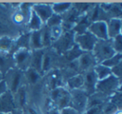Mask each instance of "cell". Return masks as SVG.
I'll return each instance as SVG.
<instances>
[{
  "instance_id": "6da1fadb",
  "label": "cell",
  "mask_w": 122,
  "mask_h": 114,
  "mask_svg": "<svg viewBox=\"0 0 122 114\" xmlns=\"http://www.w3.org/2000/svg\"><path fill=\"white\" fill-rule=\"evenodd\" d=\"M92 54L97 64H100L105 60L110 59L116 53L115 52L112 47L111 39H107V40L98 39L92 50Z\"/></svg>"
},
{
  "instance_id": "7a4b0ae2",
  "label": "cell",
  "mask_w": 122,
  "mask_h": 114,
  "mask_svg": "<svg viewBox=\"0 0 122 114\" xmlns=\"http://www.w3.org/2000/svg\"><path fill=\"white\" fill-rule=\"evenodd\" d=\"M118 91H120V80L113 75L104 80L98 81L95 87V92L103 94L105 97L108 95H113Z\"/></svg>"
},
{
  "instance_id": "3957f363",
  "label": "cell",
  "mask_w": 122,
  "mask_h": 114,
  "mask_svg": "<svg viewBox=\"0 0 122 114\" xmlns=\"http://www.w3.org/2000/svg\"><path fill=\"white\" fill-rule=\"evenodd\" d=\"M51 100L56 105V109L61 110L70 105V92L64 87H56L53 89L50 94Z\"/></svg>"
},
{
  "instance_id": "277c9868",
  "label": "cell",
  "mask_w": 122,
  "mask_h": 114,
  "mask_svg": "<svg viewBox=\"0 0 122 114\" xmlns=\"http://www.w3.org/2000/svg\"><path fill=\"white\" fill-rule=\"evenodd\" d=\"M70 107L76 110L79 113H84L86 110L89 96L83 89L70 91Z\"/></svg>"
},
{
  "instance_id": "5b68a950",
  "label": "cell",
  "mask_w": 122,
  "mask_h": 114,
  "mask_svg": "<svg viewBox=\"0 0 122 114\" xmlns=\"http://www.w3.org/2000/svg\"><path fill=\"white\" fill-rule=\"evenodd\" d=\"M98 39L90 32L86 30L80 34H75L74 37L75 44L83 52H92Z\"/></svg>"
},
{
  "instance_id": "8992f818",
  "label": "cell",
  "mask_w": 122,
  "mask_h": 114,
  "mask_svg": "<svg viewBox=\"0 0 122 114\" xmlns=\"http://www.w3.org/2000/svg\"><path fill=\"white\" fill-rule=\"evenodd\" d=\"M5 74L7 78L4 80V81L7 85L8 91H9L12 94L15 93L18 91V89L23 86L21 84L23 82L24 73L19 69L12 68L8 71Z\"/></svg>"
},
{
  "instance_id": "52a82bcc",
  "label": "cell",
  "mask_w": 122,
  "mask_h": 114,
  "mask_svg": "<svg viewBox=\"0 0 122 114\" xmlns=\"http://www.w3.org/2000/svg\"><path fill=\"white\" fill-rule=\"evenodd\" d=\"M32 51L28 49H17L14 55V62L16 68L21 71H25L30 68Z\"/></svg>"
},
{
  "instance_id": "ba28073f",
  "label": "cell",
  "mask_w": 122,
  "mask_h": 114,
  "mask_svg": "<svg viewBox=\"0 0 122 114\" xmlns=\"http://www.w3.org/2000/svg\"><path fill=\"white\" fill-rule=\"evenodd\" d=\"M87 30L90 32L97 39L100 40H107L108 37V30H107V22L103 21H95L90 23Z\"/></svg>"
},
{
  "instance_id": "9c48e42d",
  "label": "cell",
  "mask_w": 122,
  "mask_h": 114,
  "mask_svg": "<svg viewBox=\"0 0 122 114\" xmlns=\"http://www.w3.org/2000/svg\"><path fill=\"white\" fill-rule=\"evenodd\" d=\"M84 76V86L83 90L86 92L88 96H91L95 93V87L98 82V78L95 75L94 70H90L85 72Z\"/></svg>"
},
{
  "instance_id": "30bf717a",
  "label": "cell",
  "mask_w": 122,
  "mask_h": 114,
  "mask_svg": "<svg viewBox=\"0 0 122 114\" xmlns=\"http://www.w3.org/2000/svg\"><path fill=\"white\" fill-rule=\"evenodd\" d=\"M77 64H78L79 70L86 72L90 70H92L97 65V62L92 52H84L77 59Z\"/></svg>"
},
{
  "instance_id": "8fae6325",
  "label": "cell",
  "mask_w": 122,
  "mask_h": 114,
  "mask_svg": "<svg viewBox=\"0 0 122 114\" xmlns=\"http://www.w3.org/2000/svg\"><path fill=\"white\" fill-rule=\"evenodd\" d=\"M32 10L39 16V19L42 20L44 24H46L49 19L54 14L51 8V4H33Z\"/></svg>"
},
{
  "instance_id": "7c38bea8",
  "label": "cell",
  "mask_w": 122,
  "mask_h": 114,
  "mask_svg": "<svg viewBox=\"0 0 122 114\" xmlns=\"http://www.w3.org/2000/svg\"><path fill=\"white\" fill-rule=\"evenodd\" d=\"M74 37H75V35L72 34V32L67 31L66 33L62 34L61 37L59 38L58 40L55 41L56 48H57V49H59V51H60V52H62V51L66 52L68 49H70V48L75 44ZM55 43H54V44H55Z\"/></svg>"
},
{
  "instance_id": "4fadbf2b",
  "label": "cell",
  "mask_w": 122,
  "mask_h": 114,
  "mask_svg": "<svg viewBox=\"0 0 122 114\" xmlns=\"http://www.w3.org/2000/svg\"><path fill=\"white\" fill-rule=\"evenodd\" d=\"M14 107H15V103L12 93L9 91H7L0 97V112L6 113L12 112Z\"/></svg>"
},
{
  "instance_id": "5bb4252c",
  "label": "cell",
  "mask_w": 122,
  "mask_h": 114,
  "mask_svg": "<svg viewBox=\"0 0 122 114\" xmlns=\"http://www.w3.org/2000/svg\"><path fill=\"white\" fill-rule=\"evenodd\" d=\"M109 39H112L121 34V19L111 18L107 23Z\"/></svg>"
},
{
  "instance_id": "9a60e30c",
  "label": "cell",
  "mask_w": 122,
  "mask_h": 114,
  "mask_svg": "<svg viewBox=\"0 0 122 114\" xmlns=\"http://www.w3.org/2000/svg\"><path fill=\"white\" fill-rule=\"evenodd\" d=\"M44 51L43 49L38 50H32V56H31L30 68L34 69L39 74H42V61L44 57Z\"/></svg>"
},
{
  "instance_id": "2e32d148",
  "label": "cell",
  "mask_w": 122,
  "mask_h": 114,
  "mask_svg": "<svg viewBox=\"0 0 122 114\" xmlns=\"http://www.w3.org/2000/svg\"><path fill=\"white\" fill-rule=\"evenodd\" d=\"M84 86V76L81 74H76L70 76L67 80V87L69 91L82 89Z\"/></svg>"
},
{
  "instance_id": "e0dca14e",
  "label": "cell",
  "mask_w": 122,
  "mask_h": 114,
  "mask_svg": "<svg viewBox=\"0 0 122 114\" xmlns=\"http://www.w3.org/2000/svg\"><path fill=\"white\" fill-rule=\"evenodd\" d=\"M30 50H38L44 48L41 39V29L38 31H32L30 33V41H29Z\"/></svg>"
},
{
  "instance_id": "ac0fdd59",
  "label": "cell",
  "mask_w": 122,
  "mask_h": 114,
  "mask_svg": "<svg viewBox=\"0 0 122 114\" xmlns=\"http://www.w3.org/2000/svg\"><path fill=\"white\" fill-rule=\"evenodd\" d=\"M8 54L9 53H0V72L3 75L12 69L11 64H14V58L9 56Z\"/></svg>"
},
{
  "instance_id": "d6986e66",
  "label": "cell",
  "mask_w": 122,
  "mask_h": 114,
  "mask_svg": "<svg viewBox=\"0 0 122 114\" xmlns=\"http://www.w3.org/2000/svg\"><path fill=\"white\" fill-rule=\"evenodd\" d=\"M14 94L15 96L14 99L15 107L17 106L20 108H24L26 104V101H27V92H26L25 87L24 86L20 87Z\"/></svg>"
},
{
  "instance_id": "ffe728a7",
  "label": "cell",
  "mask_w": 122,
  "mask_h": 114,
  "mask_svg": "<svg viewBox=\"0 0 122 114\" xmlns=\"http://www.w3.org/2000/svg\"><path fill=\"white\" fill-rule=\"evenodd\" d=\"M15 40L12 37L3 35L0 37V53H9L14 47Z\"/></svg>"
},
{
  "instance_id": "44dd1931",
  "label": "cell",
  "mask_w": 122,
  "mask_h": 114,
  "mask_svg": "<svg viewBox=\"0 0 122 114\" xmlns=\"http://www.w3.org/2000/svg\"><path fill=\"white\" fill-rule=\"evenodd\" d=\"M28 24H29V29H30L31 32H32V31L40 30V29H42L44 23L39 19V16L32 10L31 11V14H30V17H29Z\"/></svg>"
},
{
  "instance_id": "7402d4cb",
  "label": "cell",
  "mask_w": 122,
  "mask_h": 114,
  "mask_svg": "<svg viewBox=\"0 0 122 114\" xmlns=\"http://www.w3.org/2000/svg\"><path fill=\"white\" fill-rule=\"evenodd\" d=\"M95 75H96L98 81H101L104 79L107 78L110 76H111V71L109 67L102 65V64H97L95 67L93 68Z\"/></svg>"
},
{
  "instance_id": "603a6c76",
  "label": "cell",
  "mask_w": 122,
  "mask_h": 114,
  "mask_svg": "<svg viewBox=\"0 0 122 114\" xmlns=\"http://www.w3.org/2000/svg\"><path fill=\"white\" fill-rule=\"evenodd\" d=\"M83 51L76 45V44H74L70 49L65 52V57L66 58L67 60L69 61H75V60H77V59L83 54Z\"/></svg>"
},
{
  "instance_id": "cb8c5ba5",
  "label": "cell",
  "mask_w": 122,
  "mask_h": 114,
  "mask_svg": "<svg viewBox=\"0 0 122 114\" xmlns=\"http://www.w3.org/2000/svg\"><path fill=\"white\" fill-rule=\"evenodd\" d=\"M72 7V4L70 3H58V4H51L53 13L54 14L61 15L65 14L67 11H69Z\"/></svg>"
},
{
  "instance_id": "d4e9b609",
  "label": "cell",
  "mask_w": 122,
  "mask_h": 114,
  "mask_svg": "<svg viewBox=\"0 0 122 114\" xmlns=\"http://www.w3.org/2000/svg\"><path fill=\"white\" fill-rule=\"evenodd\" d=\"M24 76L26 78L28 83L31 85H34L39 81L40 78V74L33 68H29L27 71H25L24 73Z\"/></svg>"
},
{
  "instance_id": "484cf974",
  "label": "cell",
  "mask_w": 122,
  "mask_h": 114,
  "mask_svg": "<svg viewBox=\"0 0 122 114\" xmlns=\"http://www.w3.org/2000/svg\"><path fill=\"white\" fill-rule=\"evenodd\" d=\"M122 60V54L121 53H116L114 54L112 57H110V59L105 60L104 62H102V65H105V66L109 67V68H112V67L115 66V65H119L120 63H121Z\"/></svg>"
},
{
  "instance_id": "4316f807",
  "label": "cell",
  "mask_w": 122,
  "mask_h": 114,
  "mask_svg": "<svg viewBox=\"0 0 122 114\" xmlns=\"http://www.w3.org/2000/svg\"><path fill=\"white\" fill-rule=\"evenodd\" d=\"M49 35H50L51 41H54L55 42L63 34L64 29L61 25L54 26V27L49 28Z\"/></svg>"
},
{
  "instance_id": "83f0119b",
  "label": "cell",
  "mask_w": 122,
  "mask_h": 114,
  "mask_svg": "<svg viewBox=\"0 0 122 114\" xmlns=\"http://www.w3.org/2000/svg\"><path fill=\"white\" fill-rule=\"evenodd\" d=\"M41 39H42V44L44 47L50 45L52 41H51L50 35H49V29L47 26L42 27L41 29Z\"/></svg>"
},
{
  "instance_id": "f1b7e54d",
  "label": "cell",
  "mask_w": 122,
  "mask_h": 114,
  "mask_svg": "<svg viewBox=\"0 0 122 114\" xmlns=\"http://www.w3.org/2000/svg\"><path fill=\"white\" fill-rule=\"evenodd\" d=\"M51 63H52V55L50 53L44 52L42 61V73L47 72L50 69Z\"/></svg>"
},
{
  "instance_id": "f546056e",
  "label": "cell",
  "mask_w": 122,
  "mask_h": 114,
  "mask_svg": "<svg viewBox=\"0 0 122 114\" xmlns=\"http://www.w3.org/2000/svg\"><path fill=\"white\" fill-rule=\"evenodd\" d=\"M63 23V19L60 15L58 14H53L50 18L49 19V20L46 22V26L49 28L54 27V26L57 25H61V24Z\"/></svg>"
},
{
  "instance_id": "4dcf8cb0",
  "label": "cell",
  "mask_w": 122,
  "mask_h": 114,
  "mask_svg": "<svg viewBox=\"0 0 122 114\" xmlns=\"http://www.w3.org/2000/svg\"><path fill=\"white\" fill-rule=\"evenodd\" d=\"M111 44L115 53H121L122 50V36L121 34L111 39Z\"/></svg>"
},
{
  "instance_id": "1f68e13d",
  "label": "cell",
  "mask_w": 122,
  "mask_h": 114,
  "mask_svg": "<svg viewBox=\"0 0 122 114\" xmlns=\"http://www.w3.org/2000/svg\"><path fill=\"white\" fill-rule=\"evenodd\" d=\"M110 71H111V74L114 76L120 79V80L121 79V73H122V64L121 63H120L119 65L110 68Z\"/></svg>"
},
{
  "instance_id": "d6a6232c",
  "label": "cell",
  "mask_w": 122,
  "mask_h": 114,
  "mask_svg": "<svg viewBox=\"0 0 122 114\" xmlns=\"http://www.w3.org/2000/svg\"><path fill=\"white\" fill-rule=\"evenodd\" d=\"M59 111V114H79V112L76 110H75V109L70 107H65V108Z\"/></svg>"
},
{
  "instance_id": "836d02e7",
  "label": "cell",
  "mask_w": 122,
  "mask_h": 114,
  "mask_svg": "<svg viewBox=\"0 0 122 114\" xmlns=\"http://www.w3.org/2000/svg\"><path fill=\"white\" fill-rule=\"evenodd\" d=\"M7 91H8V87H7V85H6L5 81H4V80L1 81H0V97H1L3 94L5 93Z\"/></svg>"
},
{
  "instance_id": "e575fe53",
  "label": "cell",
  "mask_w": 122,
  "mask_h": 114,
  "mask_svg": "<svg viewBox=\"0 0 122 114\" xmlns=\"http://www.w3.org/2000/svg\"><path fill=\"white\" fill-rule=\"evenodd\" d=\"M47 114H59V111L58 110V109L54 108V109H52V110H49Z\"/></svg>"
},
{
  "instance_id": "d590c367",
  "label": "cell",
  "mask_w": 122,
  "mask_h": 114,
  "mask_svg": "<svg viewBox=\"0 0 122 114\" xmlns=\"http://www.w3.org/2000/svg\"><path fill=\"white\" fill-rule=\"evenodd\" d=\"M5 29V25L4 24V23L0 20V32H2Z\"/></svg>"
},
{
  "instance_id": "8d00e7d4",
  "label": "cell",
  "mask_w": 122,
  "mask_h": 114,
  "mask_svg": "<svg viewBox=\"0 0 122 114\" xmlns=\"http://www.w3.org/2000/svg\"><path fill=\"white\" fill-rule=\"evenodd\" d=\"M3 77H4V75H3V74L1 73V72H0V81L4 80V79H3Z\"/></svg>"
},
{
  "instance_id": "74e56055",
  "label": "cell",
  "mask_w": 122,
  "mask_h": 114,
  "mask_svg": "<svg viewBox=\"0 0 122 114\" xmlns=\"http://www.w3.org/2000/svg\"><path fill=\"white\" fill-rule=\"evenodd\" d=\"M9 114V113H8ZM9 114H19V113H18V112H10Z\"/></svg>"
},
{
  "instance_id": "f35d334b",
  "label": "cell",
  "mask_w": 122,
  "mask_h": 114,
  "mask_svg": "<svg viewBox=\"0 0 122 114\" xmlns=\"http://www.w3.org/2000/svg\"><path fill=\"white\" fill-rule=\"evenodd\" d=\"M79 114H85V112H84V113H79Z\"/></svg>"
}]
</instances>
